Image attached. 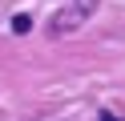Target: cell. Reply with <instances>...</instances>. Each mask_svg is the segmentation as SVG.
Instances as JSON below:
<instances>
[{"label": "cell", "instance_id": "cell-2", "mask_svg": "<svg viewBox=\"0 0 125 121\" xmlns=\"http://www.w3.org/2000/svg\"><path fill=\"white\" fill-rule=\"evenodd\" d=\"M28 28H32V16H28V12H16V16H12V32H28Z\"/></svg>", "mask_w": 125, "mask_h": 121}, {"label": "cell", "instance_id": "cell-1", "mask_svg": "<svg viewBox=\"0 0 125 121\" xmlns=\"http://www.w3.org/2000/svg\"><path fill=\"white\" fill-rule=\"evenodd\" d=\"M93 8H97V0H77V8H73V12H61V16H57L52 32H61V28H77V24H81L85 16L93 12Z\"/></svg>", "mask_w": 125, "mask_h": 121}, {"label": "cell", "instance_id": "cell-3", "mask_svg": "<svg viewBox=\"0 0 125 121\" xmlns=\"http://www.w3.org/2000/svg\"><path fill=\"white\" fill-rule=\"evenodd\" d=\"M101 121H125V117H117V113H101Z\"/></svg>", "mask_w": 125, "mask_h": 121}]
</instances>
